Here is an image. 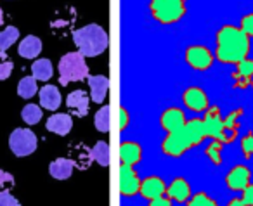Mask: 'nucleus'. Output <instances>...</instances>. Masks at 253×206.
<instances>
[{"label": "nucleus", "mask_w": 253, "mask_h": 206, "mask_svg": "<svg viewBox=\"0 0 253 206\" xmlns=\"http://www.w3.org/2000/svg\"><path fill=\"white\" fill-rule=\"evenodd\" d=\"M120 160L122 165H128V166H137L142 161V147L139 142L134 140H125L120 146Z\"/></svg>", "instance_id": "17"}, {"label": "nucleus", "mask_w": 253, "mask_h": 206, "mask_svg": "<svg viewBox=\"0 0 253 206\" xmlns=\"http://www.w3.org/2000/svg\"><path fill=\"white\" fill-rule=\"evenodd\" d=\"M184 206H218V203L211 196H208L207 192L200 191L191 194V198L184 203Z\"/></svg>", "instance_id": "30"}, {"label": "nucleus", "mask_w": 253, "mask_h": 206, "mask_svg": "<svg viewBox=\"0 0 253 206\" xmlns=\"http://www.w3.org/2000/svg\"><path fill=\"white\" fill-rule=\"evenodd\" d=\"M18 52L25 59H35L42 52V40L35 35H28L26 39L21 40V43L18 47Z\"/></svg>", "instance_id": "23"}, {"label": "nucleus", "mask_w": 253, "mask_h": 206, "mask_svg": "<svg viewBox=\"0 0 253 206\" xmlns=\"http://www.w3.org/2000/svg\"><path fill=\"white\" fill-rule=\"evenodd\" d=\"M182 102L193 113H205L210 108V101H208V95L205 92V88L196 87V85L187 87L182 92Z\"/></svg>", "instance_id": "11"}, {"label": "nucleus", "mask_w": 253, "mask_h": 206, "mask_svg": "<svg viewBox=\"0 0 253 206\" xmlns=\"http://www.w3.org/2000/svg\"><path fill=\"white\" fill-rule=\"evenodd\" d=\"M205 139L207 133H205L203 118L187 120L184 126L167 133L165 139L162 140V153L167 158H180L193 147L200 146Z\"/></svg>", "instance_id": "2"}, {"label": "nucleus", "mask_w": 253, "mask_h": 206, "mask_svg": "<svg viewBox=\"0 0 253 206\" xmlns=\"http://www.w3.org/2000/svg\"><path fill=\"white\" fill-rule=\"evenodd\" d=\"M73 42L77 45L78 52L84 57L101 56L109 45V37L102 26L99 25H85L82 28L75 30Z\"/></svg>", "instance_id": "3"}, {"label": "nucleus", "mask_w": 253, "mask_h": 206, "mask_svg": "<svg viewBox=\"0 0 253 206\" xmlns=\"http://www.w3.org/2000/svg\"><path fill=\"white\" fill-rule=\"evenodd\" d=\"M19 39V30L16 26H7L5 30L0 32V50H7L9 47H12V43H16Z\"/></svg>", "instance_id": "28"}, {"label": "nucleus", "mask_w": 253, "mask_h": 206, "mask_svg": "<svg viewBox=\"0 0 253 206\" xmlns=\"http://www.w3.org/2000/svg\"><path fill=\"white\" fill-rule=\"evenodd\" d=\"M252 184V170L246 165H234L225 175V185L232 192H243Z\"/></svg>", "instance_id": "8"}, {"label": "nucleus", "mask_w": 253, "mask_h": 206, "mask_svg": "<svg viewBox=\"0 0 253 206\" xmlns=\"http://www.w3.org/2000/svg\"><path fill=\"white\" fill-rule=\"evenodd\" d=\"M16 180L9 171L5 170H0V192H5V191H11L14 187Z\"/></svg>", "instance_id": "35"}, {"label": "nucleus", "mask_w": 253, "mask_h": 206, "mask_svg": "<svg viewBox=\"0 0 253 206\" xmlns=\"http://www.w3.org/2000/svg\"><path fill=\"white\" fill-rule=\"evenodd\" d=\"M191 194H193V189L184 177H175L167 185V198L175 203H180V205H184L191 198Z\"/></svg>", "instance_id": "15"}, {"label": "nucleus", "mask_w": 253, "mask_h": 206, "mask_svg": "<svg viewBox=\"0 0 253 206\" xmlns=\"http://www.w3.org/2000/svg\"><path fill=\"white\" fill-rule=\"evenodd\" d=\"M37 92H39V87H37V80L33 77H25L23 80H19V83H18V95L19 97L32 99Z\"/></svg>", "instance_id": "27"}, {"label": "nucleus", "mask_w": 253, "mask_h": 206, "mask_svg": "<svg viewBox=\"0 0 253 206\" xmlns=\"http://www.w3.org/2000/svg\"><path fill=\"white\" fill-rule=\"evenodd\" d=\"M94 125L99 132L106 133L109 130V106H102L101 109H97L94 116Z\"/></svg>", "instance_id": "31"}, {"label": "nucleus", "mask_w": 253, "mask_h": 206, "mask_svg": "<svg viewBox=\"0 0 253 206\" xmlns=\"http://www.w3.org/2000/svg\"><path fill=\"white\" fill-rule=\"evenodd\" d=\"M139 189H141V178L135 171V166L122 165L120 166V194L123 198H132L139 194Z\"/></svg>", "instance_id": "9"}, {"label": "nucleus", "mask_w": 253, "mask_h": 206, "mask_svg": "<svg viewBox=\"0 0 253 206\" xmlns=\"http://www.w3.org/2000/svg\"><path fill=\"white\" fill-rule=\"evenodd\" d=\"M21 118L28 125H37L42 120V108L37 104H26L21 111Z\"/></svg>", "instance_id": "29"}, {"label": "nucleus", "mask_w": 253, "mask_h": 206, "mask_svg": "<svg viewBox=\"0 0 253 206\" xmlns=\"http://www.w3.org/2000/svg\"><path fill=\"white\" fill-rule=\"evenodd\" d=\"M186 113L182 111L180 108H167L165 111L160 115V126L165 130L167 133L169 132H173V130L180 128V126L186 125Z\"/></svg>", "instance_id": "14"}, {"label": "nucleus", "mask_w": 253, "mask_h": 206, "mask_svg": "<svg viewBox=\"0 0 253 206\" xmlns=\"http://www.w3.org/2000/svg\"><path fill=\"white\" fill-rule=\"evenodd\" d=\"M90 158L101 166H109V146L106 140H99L90 149Z\"/></svg>", "instance_id": "25"}, {"label": "nucleus", "mask_w": 253, "mask_h": 206, "mask_svg": "<svg viewBox=\"0 0 253 206\" xmlns=\"http://www.w3.org/2000/svg\"><path fill=\"white\" fill-rule=\"evenodd\" d=\"M75 163L73 160H68V158H57L52 163L49 165V173L52 178L56 180H66V178L71 177L73 173Z\"/></svg>", "instance_id": "22"}, {"label": "nucleus", "mask_w": 253, "mask_h": 206, "mask_svg": "<svg viewBox=\"0 0 253 206\" xmlns=\"http://www.w3.org/2000/svg\"><path fill=\"white\" fill-rule=\"evenodd\" d=\"M4 25V12H2V9H0V26Z\"/></svg>", "instance_id": "40"}, {"label": "nucleus", "mask_w": 253, "mask_h": 206, "mask_svg": "<svg viewBox=\"0 0 253 206\" xmlns=\"http://www.w3.org/2000/svg\"><path fill=\"white\" fill-rule=\"evenodd\" d=\"M232 80H234L236 90H245L248 87H253V59H243L241 63L236 64V70L231 73Z\"/></svg>", "instance_id": "12"}, {"label": "nucleus", "mask_w": 253, "mask_h": 206, "mask_svg": "<svg viewBox=\"0 0 253 206\" xmlns=\"http://www.w3.org/2000/svg\"><path fill=\"white\" fill-rule=\"evenodd\" d=\"M222 149H224V142L215 139H210L208 146L205 147V154L210 160V163L215 165V166H220L222 165Z\"/></svg>", "instance_id": "26"}, {"label": "nucleus", "mask_w": 253, "mask_h": 206, "mask_svg": "<svg viewBox=\"0 0 253 206\" xmlns=\"http://www.w3.org/2000/svg\"><path fill=\"white\" fill-rule=\"evenodd\" d=\"M52 63L49 59H37L35 63L32 64V77L35 80L40 82H47L52 78Z\"/></svg>", "instance_id": "24"}, {"label": "nucleus", "mask_w": 253, "mask_h": 206, "mask_svg": "<svg viewBox=\"0 0 253 206\" xmlns=\"http://www.w3.org/2000/svg\"><path fill=\"white\" fill-rule=\"evenodd\" d=\"M88 77V66L80 52H68L59 59V83L66 87L71 82H84Z\"/></svg>", "instance_id": "5"}, {"label": "nucleus", "mask_w": 253, "mask_h": 206, "mask_svg": "<svg viewBox=\"0 0 253 206\" xmlns=\"http://www.w3.org/2000/svg\"><path fill=\"white\" fill-rule=\"evenodd\" d=\"M40 106L43 109H49V111H56L59 109L63 97H61V92L56 85H45V87L40 88Z\"/></svg>", "instance_id": "21"}, {"label": "nucleus", "mask_w": 253, "mask_h": 206, "mask_svg": "<svg viewBox=\"0 0 253 206\" xmlns=\"http://www.w3.org/2000/svg\"><path fill=\"white\" fill-rule=\"evenodd\" d=\"M0 206H21L19 201L9 191L0 192Z\"/></svg>", "instance_id": "37"}, {"label": "nucleus", "mask_w": 253, "mask_h": 206, "mask_svg": "<svg viewBox=\"0 0 253 206\" xmlns=\"http://www.w3.org/2000/svg\"><path fill=\"white\" fill-rule=\"evenodd\" d=\"M203 125L207 139H215L222 142V132H224V118L220 115V108L218 106H210L205 111L203 116ZM225 146V144H224Z\"/></svg>", "instance_id": "10"}, {"label": "nucleus", "mask_w": 253, "mask_h": 206, "mask_svg": "<svg viewBox=\"0 0 253 206\" xmlns=\"http://www.w3.org/2000/svg\"><path fill=\"white\" fill-rule=\"evenodd\" d=\"M250 54V39L239 26L224 25L215 35V59L220 64H238Z\"/></svg>", "instance_id": "1"}, {"label": "nucleus", "mask_w": 253, "mask_h": 206, "mask_svg": "<svg viewBox=\"0 0 253 206\" xmlns=\"http://www.w3.org/2000/svg\"><path fill=\"white\" fill-rule=\"evenodd\" d=\"M243 115H245L243 109H234L224 118V132H222V142L224 144H231L238 137Z\"/></svg>", "instance_id": "18"}, {"label": "nucleus", "mask_w": 253, "mask_h": 206, "mask_svg": "<svg viewBox=\"0 0 253 206\" xmlns=\"http://www.w3.org/2000/svg\"><path fill=\"white\" fill-rule=\"evenodd\" d=\"M241 153L246 160L253 158V130H248L246 135L241 139Z\"/></svg>", "instance_id": "34"}, {"label": "nucleus", "mask_w": 253, "mask_h": 206, "mask_svg": "<svg viewBox=\"0 0 253 206\" xmlns=\"http://www.w3.org/2000/svg\"><path fill=\"white\" fill-rule=\"evenodd\" d=\"M47 130L52 133H56V135H68V133L71 132V126H73V118H71L68 113H56V115H52L49 120H47L45 123Z\"/></svg>", "instance_id": "20"}, {"label": "nucleus", "mask_w": 253, "mask_h": 206, "mask_svg": "<svg viewBox=\"0 0 253 206\" xmlns=\"http://www.w3.org/2000/svg\"><path fill=\"white\" fill-rule=\"evenodd\" d=\"M12 70H14L12 59L4 52V50H0V82L7 80V78L11 77Z\"/></svg>", "instance_id": "33"}, {"label": "nucleus", "mask_w": 253, "mask_h": 206, "mask_svg": "<svg viewBox=\"0 0 253 206\" xmlns=\"http://www.w3.org/2000/svg\"><path fill=\"white\" fill-rule=\"evenodd\" d=\"M239 28H241L243 32L246 33V37H248L250 40L253 39V12H250V14L243 16L241 23H239Z\"/></svg>", "instance_id": "36"}, {"label": "nucleus", "mask_w": 253, "mask_h": 206, "mask_svg": "<svg viewBox=\"0 0 253 206\" xmlns=\"http://www.w3.org/2000/svg\"><path fill=\"white\" fill-rule=\"evenodd\" d=\"M227 206H253V184H250L241 196H236L227 203Z\"/></svg>", "instance_id": "32"}, {"label": "nucleus", "mask_w": 253, "mask_h": 206, "mask_svg": "<svg viewBox=\"0 0 253 206\" xmlns=\"http://www.w3.org/2000/svg\"><path fill=\"white\" fill-rule=\"evenodd\" d=\"M88 102H90V99H88V94L85 90H73L71 94H68L66 97V106L68 109H70L71 113H73L77 118H85L88 113Z\"/></svg>", "instance_id": "16"}, {"label": "nucleus", "mask_w": 253, "mask_h": 206, "mask_svg": "<svg viewBox=\"0 0 253 206\" xmlns=\"http://www.w3.org/2000/svg\"><path fill=\"white\" fill-rule=\"evenodd\" d=\"M39 139L30 128H16L9 137V147L16 156H30L37 151Z\"/></svg>", "instance_id": "6"}, {"label": "nucleus", "mask_w": 253, "mask_h": 206, "mask_svg": "<svg viewBox=\"0 0 253 206\" xmlns=\"http://www.w3.org/2000/svg\"><path fill=\"white\" fill-rule=\"evenodd\" d=\"M139 194L144 199L151 201V199L162 198L167 194V184L162 177L158 175H149L144 180H141V189H139Z\"/></svg>", "instance_id": "13"}, {"label": "nucleus", "mask_w": 253, "mask_h": 206, "mask_svg": "<svg viewBox=\"0 0 253 206\" xmlns=\"http://www.w3.org/2000/svg\"><path fill=\"white\" fill-rule=\"evenodd\" d=\"M148 206H173V205H172V199H169L167 196H162V198L151 199L148 203Z\"/></svg>", "instance_id": "39"}, {"label": "nucleus", "mask_w": 253, "mask_h": 206, "mask_svg": "<svg viewBox=\"0 0 253 206\" xmlns=\"http://www.w3.org/2000/svg\"><path fill=\"white\" fill-rule=\"evenodd\" d=\"M88 87H90V101L97 102V104H102L104 99L108 97V90H109V80L104 75H94L87 77Z\"/></svg>", "instance_id": "19"}, {"label": "nucleus", "mask_w": 253, "mask_h": 206, "mask_svg": "<svg viewBox=\"0 0 253 206\" xmlns=\"http://www.w3.org/2000/svg\"><path fill=\"white\" fill-rule=\"evenodd\" d=\"M149 12L160 25H175L186 16L187 2L186 0H151Z\"/></svg>", "instance_id": "4"}, {"label": "nucleus", "mask_w": 253, "mask_h": 206, "mask_svg": "<svg viewBox=\"0 0 253 206\" xmlns=\"http://www.w3.org/2000/svg\"><path fill=\"white\" fill-rule=\"evenodd\" d=\"M187 66L194 71H207L213 64L215 56L211 54V50L205 45H189L184 54Z\"/></svg>", "instance_id": "7"}, {"label": "nucleus", "mask_w": 253, "mask_h": 206, "mask_svg": "<svg viewBox=\"0 0 253 206\" xmlns=\"http://www.w3.org/2000/svg\"><path fill=\"white\" fill-rule=\"evenodd\" d=\"M128 122H130V115H128L125 106H122L120 108V130H125L128 126Z\"/></svg>", "instance_id": "38"}]
</instances>
